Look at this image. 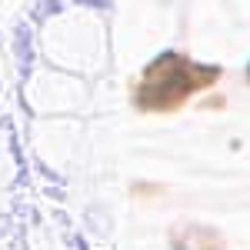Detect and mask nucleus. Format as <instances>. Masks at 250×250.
<instances>
[{
  "mask_svg": "<svg viewBox=\"0 0 250 250\" xmlns=\"http://www.w3.org/2000/svg\"><path fill=\"white\" fill-rule=\"evenodd\" d=\"M213 80H217V70L213 67H197V63H187V60L177 57V54H167V57H160L147 70L137 100L144 107H177L193 90L207 87Z\"/></svg>",
  "mask_w": 250,
  "mask_h": 250,
  "instance_id": "1",
  "label": "nucleus"
}]
</instances>
